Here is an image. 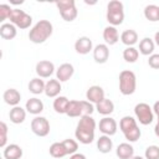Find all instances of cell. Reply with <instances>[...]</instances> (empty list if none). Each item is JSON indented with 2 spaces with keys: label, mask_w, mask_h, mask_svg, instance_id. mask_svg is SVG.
<instances>
[{
  "label": "cell",
  "mask_w": 159,
  "mask_h": 159,
  "mask_svg": "<svg viewBox=\"0 0 159 159\" xmlns=\"http://www.w3.org/2000/svg\"><path fill=\"white\" fill-rule=\"evenodd\" d=\"M35 71H36V73L40 78H48L55 72V65L51 61L42 60V61H39L36 63Z\"/></svg>",
  "instance_id": "8fae6325"
},
{
  "label": "cell",
  "mask_w": 159,
  "mask_h": 159,
  "mask_svg": "<svg viewBox=\"0 0 159 159\" xmlns=\"http://www.w3.org/2000/svg\"><path fill=\"white\" fill-rule=\"evenodd\" d=\"M12 7L7 4H1L0 5V21H5L6 19H10V15L12 12Z\"/></svg>",
  "instance_id": "d590c367"
},
{
  "label": "cell",
  "mask_w": 159,
  "mask_h": 159,
  "mask_svg": "<svg viewBox=\"0 0 159 159\" xmlns=\"http://www.w3.org/2000/svg\"><path fill=\"white\" fill-rule=\"evenodd\" d=\"M112 148H113V142L108 135L103 134L97 139V149H98L99 153L107 154L112 150Z\"/></svg>",
  "instance_id": "f1b7e54d"
},
{
  "label": "cell",
  "mask_w": 159,
  "mask_h": 159,
  "mask_svg": "<svg viewBox=\"0 0 159 159\" xmlns=\"http://www.w3.org/2000/svg\"><path fill=\"white\" fill-rule=\"evenodd\" d=\"M56 6H57V9L60 11L61 17L67 22L73 21L78 15L75 0H60V1H56Z\"/></svg>",
  "instance_id": "8992f818"
},
{
  "label": "cell",
  "mask_w": 159,
  "mask_h": 159,
  "mask_svg": "<svg viewBox=\"0 0 159 159\" xmlns=\"http://www.w3.org/2000/svg\"><path fill=\"white\" fill-rule=\"evenodd\" d=\"M109 58V48L106 43H98L93 47V60L97 63H106Z\"/></svg>",
  "instance_id": "4fadbf2b"
},
{
  "label": "cell",
  "mask_w": 159,
  "mask_h": 159,
  "mask_svg": "<svg viewBox=\"0 0 159 159\" xmlns=\"http://www.w3.org/2000/svg\"><path fill=\"white\" fill-rule=\"evenodd\" d=\"M68 117L71 118H76V117H83V109H82V101H76V99H72L70 101V104H68V109H67V113H66Z\"/></svg>",
  "instance_id": "83f0119b"
},
{
  "label": "cell",
  "mask_w": 159,
  "mask_h": 159,
  "mask_svg": "<svg viewBox=\"0 0 159 159\" xmlns=\"http://www.w3.org/2000/svg\"><path fill=\"white\" fill-rule=\"evenodd\" d=\"M53 32V26L48 20L37 21L29 32V40L34 43H43Z\"/></svg>",
  "instance_id": "7a4b0ae2"
},
{
  "label": "cell",
  "mask_w": 159,
  "mask_h": 159,
  "mask_svg": "<svg viewBox=\"0 0 159 159\" xmlns=\"http://www.w3.org/2000/svg\"><path fill=\"white\" fill-rule=\"evenodd\" d=\"M103 40L106 42V45H116L119 41V34L117 27L114 26H107L103 30Z\"/></svg>",
  "instance_id": "d6986e66"
},
{
  "label": "cell",
  "mask_w": 159,
  "mask_h": 159,
  "mask_svg": "<svg viewBox=\"0 0 159 159\" xmlns=\"http://www.w3.org/2000/svg\"><path fill=\"white\" fill-rule=\"evenodd\" d=\"M106 19L109 22V25L114 26V27L120 25V24H123V20H124V6H123V2H120L119 0L109 1L108 5H107Z\"/></svg>",
  "instance_id": "277c9868"
},
{
  "label": "cell",
  "mask_w": 159,
  "mask_h": 159,
  "mask_svg": "<svg viewBox=\"0 0 159 159\" xmlns=\"http://www.w3.org/2000/svg\"><path fill=\"white\" fill-rule=\"evenodd\" d=\"M98 128L99 130L104 134V135H114L117 133V129H118V124L116 122L114 118L112 117H103L101 120H99V124H98Z\"/></svg>",
  "instance_id": "30bf717a"
},
{
  "label": "cell",
  "mask_w": 159,
  "mask_h": 159,
  "mask_svg": "<svg viewBox=\"0 0 159 159\" xmlns=\"http://www.w3.org/2000/svg\"><path fill=\"white\" fill-rule=\"evenodd\" d=\"M61 89H62L61 82L57 78L56 80H48L46 82V86H45V94L50 98H56V97H58Z\"/></svg>",
  "instance_id": "e0dca14e"
},
{
  "label": "cell",
  "mask_w": 159,
  "mask_h": 159,
  "mask_svg": "<svg viewBox=\"0 0 159 159\" xmlns=\"http://www.w3.org/2000/svg\"><path fill=\"white\" fill-rule=\"evenodd\" d=\"M132 159H145V158H143V157H140V155H134Z\"/></svg>",
  "instance_id": "7bdbcfd3"
},
{
  "label": "cell",
  "mask_w": 159,
  "mask_h": 159,
  "mask_svg": "<svg viewBox=\"0 0 159 159\" xmlns=\"http://www.w3.org/2000/svg\"><path fill=\"white\" fill-rule=\"evenodd\" d=\"M17 35L16 26L11 22H4L0 26V36L4 40H12Z\"/></svg>",
  "instance_id": "603a6c76"
},
{
  "label": "cell",
  "mask_w": 159,
  "mask_h": 159,
  "mask_svg": "<svg viewBox=\"0 0 159 159\" xmlns=\"http://www.w3.org/2000/svg\"><path fill=\"white\" fill-rule=\"evenodd\" d=\"M25 109L26 112H29L30 114L37 116L43 111V103L41 99H39L37 97H32L30 99H27L26 104H25Z\"/></svg>",
  "instance_id": "ac0fdd59"
},
{
  "label": "cell",
  "mask_w": 159,
  "mask_h": 159,
  "mask_svg": "<svg viewBox=\"0 0 159 159\" xmlns=\"http://www.w3.org/2000/svg\"><path fill=\"white\" fill-rule=\"evenodd\" d=\"M2 155L5 159H21L22 158V148L17 144H9L4 148Z\"/></svg>",
  "instance_id": "44dd1931"
},
{
  "label": "cell",
  "mask_w": 159,
  "mask_h": 159,
  "mask_svg": "<svg viewBox=\"0 0 159 159\" xmlns=\"http://www.w3.org/2000/svg\"><path fill=\"white\" fill-rule=\"evenodd\" d=\"M70 159H87L84 154H81V153H75L70 157Z\"/></svg>",
  "instance_id": "ab89813d"
},
{
  "label": "cell",
  "mask_w": 159,
  "mask_h": 159,
  "mask_svg": "<svg viewBox=\"0 0 159 159\" xmlns=\"http://www.w3.org/2000/svg\"><path fill=\"white\" fill-rule=\"evenodd\" d=\"M0 132H1V137H0V147L5 148L6 147V142H7V125L5 122H0Z\"/></svg>",
  "instance_id": "8d00e7d4"
},
{
  "label": "cell",
  "mask_w": 159,
  "mask_h": 159,
  "mask_svg": "<svg viewBox=\"0 0 159 159\" xmlns=\"http://www.w3.org/2000/svg\"><path fill=\"white\" fill-rule=\"evenodd\" d=\"M145 159H159V147L158 145H149L144 152Z\"/></svg>",
  "instance_id": "e575fe53"
},
{
  "label": "cell",
  "mask_w": 159,
  "mask_h": 159,
  "mask_svg": "<svg viewBox=\"0 0 159 159\" xmlns=\"http://www.w3.org/2000/svg\"><path fill=\"white\" fill-rule=\"evenodd\" d=\"M62 144L65 145V149H66V152H67V155H68V154H70V155H72V154L77 153L78 144H77V142H76V140H73V139L68 138V139L62 140Z\"/></svg>",
  "instance_id": "836d02e7"
},
{
  "label": "cell",
  "mask_w": 159,
  "mask_h": 159,
  "mask_svg": "<svg viewBox=\"0 0 159 159\" xmlns=\"http://www.w3.org/2000/svg\"><path fill=\"white\" fill-rule=\"evenodd\" d=\"M9 118L14 124H21L26 119V109L20 106H15L9 112Z\"/></svg>",
  "instance_id": "ffe728a7"
},
{
  "label": "cell",
  "mask_w": 159,
  "mask_h": 159,
  "mask_svg": "<svg viewBox=\"0 0 159 159\" xmlns=\"http://www.w3.org/2000/svg\"><path fill=\"white\" fill-rule=\"evenodd\" d=\"M153 112L157 114V117H158V122L157 123H159V101H157L154 104H153Z\"/></svg>",
  "instance_id": "f35d334b"
},
{
  "label": "cell",
  "mask_w": 159,
  "mask_h": 159,
  "mask_svg": "<svg viewBox=\"0 0 159 159\" xmlns=\"http://www.w3.org/2000/svg\"><path fill=\"white\" fill-rule=\"evenodd\" d=\"M86 98H87L88 102H91L93 104H97L103 98H106L104 97V91H103V88L101 86H96V84L91 86L86 92Z\"/></svg>",
  "instance_id": "5bb4252c"
},
{
  "label": "cell",
  "mask_w": 159,
  "mask_h": 159,
  "mask_svg": "<svg viewBox=\"0 0 159 159\" xmlns=\"http://www.w3.org/2000/svg\"><path fill=\"white\" fill-rule=\"evenodd\" d=\"M144 17L152 22L159 21V6L150 4L144 7Z\"/></svg>",
  "instance_id": "1f68e13d"
},
{
  "label": "cell",
  "mask_w": 159,
  "mask_h": 159,
  "mask_svg": "<svg viewBox=\"0 0 159 159\" xmlns=\"http://www.w3.org/2000/svg\"><path fill=\"white\" fill-rule=\"evenodd\" d=\"M2 99L6 104L15 107V106H19L21 101V94L16 88H7L2 94Z\"/></svg>",
  "instance_id": "2e32d148"
},
{
  "label": "cell",
  "mask_w": 159,
  "mask_h": 159,
  "mask_svg": "<svg viewBox=\"0 0 159 159\" xmlns=\"http://www.w3.org/2000/svg\"><path fill=\"white\" fill-rule=\"evenodd\" d=\"M31 130L37 137H46L50 133V122L45 117L36 116L31 120Z\"/></svg>",
  "instance_id": "9c48e42d"
},
{
  "label": "cell",
  "mask_w": 159,
  "mask_h": 159,
  "mask_svg": "<svg viewBox=\"0 0 159 159\" xmlns=\"http://www.w3.org/2000/svg\"><path fill=\"white\" fill-rule=\"evenodd\" d=\"M96 127V120L92 118V116L81 117L75 130L76 139L82 144H91L94 139Z\"/></svg>",
  "instance_id": "6da1fadb"
},
{
  "label": "cell",
  "mask_w": 159,
  "mask_h": 159,
  "mask_svg": "<svg viewBox=\"0 0 159 159\" xmlns=\"http://www.w3.org/2000/svg\"><path fill=\"white\" fill-rule=\"evenodd\" d=\"M119 129L122 130L124 138L130 143L137 142L142 135V132L137 124V120L130 116H124L119 120Z\"/></svg>",
  "instance_id": "3957f363"
},
{
  "label": "cell",
  "mask_w": 159,
  "mask_h": 159,
  "mask_svg": "<svg viewBox=\"0 0 159 159\" xmlns=\"http://www.w3.org/2000/svg\"><path fill=\"white\" fill-rule=\"evenodd\" d=\"M134 114L137 117V120L143 124V125H148L153 122L154 119V112H153V108L148 104V103H138L135 104L134 107Z\"/></svg>",
  "instance_id": "52a82bcc"
},
{
  "label": "cell",
  "mask_w": 159,
  "mask_h": 159,
  "mask_svg": "<svg viewBox=\"0 0 159 159\" xmlns=\"http://www.w3.org/2000/svg\"><path fill=\"white\" fill-rule=\"evenodd\" d=\"M139 57V51L132 46V47H125L124 51H123V58L125 62L128 63H134Z\"/></svg>",
  "instance_id": "d6a6232c"
},
{
  "label": "cell",
  "mask_w": 159,
  "mask_h": 159,
  "mask_svg": "<svg viewBox=\"0 0 159 159\" xmlns=\"http://www.w3.org/2000/svg\"><path fill=\"white\" fill-rule=\"evenodd\" d=\"M154 133H155V135L159 138V123L155 124V127H154Z\"/></svg>",
  "instance_id": "b9f144b4"
},
{
  "label": "cell",
  "mask_w": 159,
  "mask_h": 159,
  "mask_svg": "<svg viewBox=\"0 0 159 159\" xmlns=\"http://www.w3.org/2000/svg\"><path fill=\"white\" fill-rule=\"evenodd\" d=\"M75 73V68L71 63H62L60 65V67L56 70V78L60 82H66L68 81Z\"/></svg>",
  "instance_id": "9a60e30c"
},
{
  "label": "cell",
  "mask_w": 159,
  "mask_h": 159,
  "mask_svg": "<svg viewBox=\"0 0 159 159\" xmlns=\"http://www.w3.org/2000/svg\"><path fill=\"white\" fill-rule=\"evenodd\" d=\"M75 50L80 55H87L91 51H93V43L92 40L87 36H81L75 42Z\"/></svg>",
  "instance_id": "7c38bea8"
},
{
  "label": "cell",
  "mask_w": 159,
  "mask_h": 159,
  "mask_svg": "<svg viewBox=\"0 0 159 159\" xmlns=\"http://www.w3.org/2000/svg\"><path fill=\"white\" fill-rule=\"evenodd\" d=\"M120 41L127 46V47H132L138 42V34L135 30L133 29H128L124 30L120 34Z\"/></svg>",
  "instance_id": "cb8c5ba5"
},
{
  "label": "cell",
  "mask_w": 159,
  "mask_h": 159,
  "mask_svg": "<svg viewBox=\"0 0 159 159\" xmlns=\"http://www.w3.org/2000/svg\"><path fill=\"white\" fill-rule=\"evenodd\" d=\"M154 42H155V45L159 46V31L155 32V35H154Z\"/></svg>",
  "instance_id": "60d3db41"
},
{
  "label": "cell",
  "mask_w": 159,
  "mask_h": 159,
  "mask_svg": "<svg viewBox=\"0 0 159 159\" xmlns=\"http://www.w3.org/2000/svg\"><path fill=\"white\" fill-rule=\"evenodd\" d=\"M116 154L119 159H132L134 157V148L129 143H120L116 149Z\"/></svg>",
  "instance_id": "7402d4cb"
},
{
  "label": "cell",
  "mask_w": 159,
  "mask_h": 159,
  "mask_svg": "<svg viewBox=\"0 0 159 159\" xmlns=\"http://www.w3.org/2000/svg\"><path fill=\"white\" fill-rule=\"evenodd\" d=\"M45 86L46 83L40 77H35L29 82L27 87L32 94H41V93H45Z\"/></svg>",
  "instance_id": "f546056e"
},
{
  "label": "cell",
  "mask_w": 159,
  "mask_h": 159,
  "mask_svg": "<svg viewBox=\"0 0 159 159\" xmlns=\"http://www.w3.org/2000/svg\"><path fill=\"white\" fill-rule=\"evenodd\" d=\"M50 155L56 158V159H60V158H63L67 155V152L65 149V145L62 144V142H55L50 145Z\"/></svg>",
  "instance_id": "4dcf8cb0"
},
{
  "label": "cell",
  "mask_w": 159,
  "mask_h": 159,
  "mask_svg": "<svg viewBox=\"0 0 159 159\" xmlns=\"http://www.w3.org/2000/svg\"><path fill=\"white\" fill-rule=\"evenodd\" d=\"M154 48H155V42L150 37H144V39L140 40V42H139V52L143 56L153 55Z\"/></svg>",
  "instance_id": "4316f807"
},
{
  "label": "cell",
  "mask_w": 159,
  "mask_h": 159,
  "mask_svg": "<svg viewBox=\"0 0 159 159\" xmlns=\"http://www.w3.org/2000/svg\"><path fill=\"white\" fill-rule=\"evenodd\" d=\"M148 65L149 67L154 70H159V53H153L148 58Z\"/></svg>",
  "instance_id": "74e56055"
},
{
  "label": "cell",
  "mask_w": 159,
  "mask_h": 159,
  "mask_svg": "<svg viewBox=\"0 0 159 159\" xmlns=\"http://www.w3.org/2000/svg\"><path fill=\"white\" fill-rule=\"evenodd\" d=\"M96 111L99 114L107 117L111 113H113V111H114V103L111 99H108V98H103L101 102H98L96 104Z\"/></svg>",
  "instance_id": "484cf974"
},
{
  "label": "cell",
  "mask_w": 159,
  "mask_h": 159,
  "mask_svg": "<svg viewBox=\"0 0 159 159\" xmlns=\"http://www.w3.org/2000/svg\"><path fill=\"white\" fill-rule=\"evenodd\" d=\"M68 104H70V99L65 96H58L53 99V109L56 113L58 114H66L67 113V109H68Z\"/></svg>",
  "instance_id": "d4e9b609"
},
{
  "label": "cell",
  "mask_w": 159,
  "mask_h": 159,
  "mask_svg": "<svg viewBox=\"0 0 159 159\" xmlns=\"http://www.w3.org/2000/svg\"><path fill=\"white\" fill-rule=\"evenodd\" d=\"M10 22L21 30H25V29H29L31 26L32 17L29 14H26L24 10L14 9L11 15H10Z\"/></svg>",
  "instance_id": "ba28073f"
},
{
  "label": "cell",
  "mask_w": 159,
  "mask_h": 159,
  "mask_svg": "<svg viewBox=\"0 0 159 159\" xmlns=\"http://www.w3.org/2000/svg\"><path fill=\"white\" fill-rule=\"evenodd\" d=\"M137 89V77L133 71L124 70L119 73V91L123 96H130Z\"/></svg>",
  "instance_id": "5b68a950"
}]
</instances>
